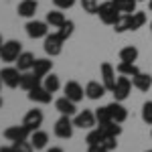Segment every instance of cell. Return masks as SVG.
<instances>
[{
	"mask_svg": "<svg viewBox=\"0 0 152 152\" xmlns=\"http://www.w3.org/2000/svg\"><path fill=\"white\" fill-rule=\"evenodd\" d=\"M23 53V45H20V41H4V45L0 49V59L4 61V63H16V59L18 55Z\"/></svg>",
	"mask_w": 152,
	"mask_h": 152,
	"instance_id": "obj_1",
	"label": "cell"
},
{
	"mask_svg": "<svg viewBox=\"0 0 152 152\" xmlns=\"http://www.w3.org/2000/svg\"><path fill=\"white\" fill-rule=\"evenodd\" d=\"M120 14H122V12L112 4V0H110V2H104V4H99V8H97V16H99V20H102L104 24H110V26L116 24V20L120 18Z\"/></svg>",
	"mask_w": 152,
	"mask_h": 152,
	"instance_id": "obj_2",
	"label": "cell"
},
{
	"mask_svg": "<svg viewBox=\"0 0 152 152\" xmlns=\"http://www.w3.org/2000/svg\"><path fill=\"white\" fill-rule=\"evenodd\" d=\"M132 87H134V85H132V79L126 77V75H120L118 81H116V85H114V89H112L114 99H116V102H124V99H128Z\"/></svg>",
	"mask_w": 152,
	"mask_h": 152,
	"instance_id": "obj_3",
	"label": "cell"
},
{
	"mask_svg": "<svg viewBox=\"0 0 152 152\" xmlns=\"http://www.w3.org/2000/svg\"><path fill=\"white\" fill-rule=\"evenodd\" d=\"M63 39L59 37V33H49L45 37V43H43V49H45V53H47L49 57H57L63 53Z\"/></svg>",
	"mask_w": 152,
	"mask_h": 152,
	"instance_id": "obj_4",
	"label": "cell"
},
{
	"mask_svg": "<svg viewBox=\"0 0 152 152\" xmlns=\"http://www.w3.org/2000/svg\"><path fill=\"white\" fill-rule=\"evenodd\" d=\"M73 128H75V124H73V120L71 116H61L55 122V136L61 138V140H69L71 136H73Z\"/></svg>",
	"mask_w": 152,
	"mask_h": 152,
	"instance_id": "obj_5",
	"label": "cell"
},
{
	"mask_svg": "<svg viewBox=\"0 0 152 152\" xmlns=\"http://www.w3.org/2000/svg\"><path fill=\"white\" fill-rule=\"evenodd\" d=\"M24 31H26V35L31 37V39H45L49 35V24H47V20H35V18H31L28 23L24 24Z\"/></svg>",
	"mask_w": 152,
	"mask_h": 152,
	"instance_id": "obj_6",
	"label": "cell"
},
{
	"mask_svg": "<svg viewBox=\"0 0 152 152\" xmlns=\"http://www.w3.org/2000/svg\"><path fill=\"white\" fill-rule=\"evenodd\" d=\"M0 77H2V83L6 85V87H20V77H23V71L18 69V67H4V69L0 71Z\"/></svg>",
	"mask_w": 152,
	"mask_h": 152,
	"instance_id": "obj_7",
	"label": "cell"
},
{
	"mask_svg": "<svg viewBox=\"0 0 152 152\" xmlns=\"http://www.w3.org/2000/svg\"><path fill=\"white\" fill-rule=\"evenodd\" d=\"M73 124H75V128L91 130L95 124H97V120H95V112H91V110H83V112H77V114L73 116Z\"/></svg>",
	"mask_w": 152,
	"mask_h": 152,
	"instance_id": "obj_8",
	"label": "cell"
},
{
	"mask_svg": "<svg viewBox=\"0 0 152 152\" xmlns=\"http://www.w3.org/2000/svg\"><path fill=\"white\" fill-rule=\"evenodd\" d=\"M4 138L10 142H23V140H28L31 138V130L26 128L24 124L20 126H10V128L4 130Z\"/></svg>",
	"mask_w": 152,
	"mask_h": 152,
	"instance_id": "obj_9",
	"label": "cell"
},
{
	"mask_svg": "<svg viewBox=\"0 0 152 152\" xmlns=\"http://www.w3.org/2000/svg\"><path fill=\"white\" fill-rule=\"evenodd\" d=\"M43 120H45V116H43V112H41V110H28V112L24 114L23 124L31 130V132H35V130H41Z\"/></svg>",
	"mask_w": 152,
	"mask_h": 152,
	"instance_id": "obj_10",
	"label": "cell"
},
{
	"mask_svg": "<svg viewBox=\"0 0 152 152\" xmlns=\"http://www.w3.org/2000/svg\"><path fill=\"white\" fill-rule=\"evenodd\" d=\"M99 71H102V83L105 85V89L107 91H112L114 89V85H116V69H114V65L112 63H102V67H99Z\"/></svg>",
	"mask_w": 152,
	"mask_h": 152,
	"instance_id": "obj_11",
	"label": "cell"
},
{
	"mask_svg": "<svg viewBox=\"0 0 152 152\" xmlns=\"http://www.w3.org/2000/svg\"><path fill=\"white\" fill-rule=\"evenodd\" d=\"M28 99H31V102H35V104H51L53 94L49 91L45 85H37L35 89H31V91H28Z\"/></svg>",
	"mask_w": 152,
	"mask_h": 152,
	"instance_id": "obj_12",
	"label": "cell"
},
{
	"mask_svg": "<svg viewBox=\"0 0 152 152\" xmlns=\"http://www.w3.org/2000/svg\"><path fill=\"white\" fill-rule=\"evenodd\" d=\"M63 91H65V97H69L71 102H75V104L81 102L83 95H85V89H83L77 81H67L65 87H63Z\"/></svg>",
	"mask_w": 152,
	"mask_h": 152,
	"instance_id": "obj_13",
	"label": "cell"
},
{
	"mask_svg": "<svg viewBox=\"0 0 152 152\" xmlns=\"http://www.w3.org/2000/svg\"><path fill=\"white\" fill-rule=\"evenodd\" d=\"M105 85L99 81H87V85H85V97H89V99H102L105 95Z\"/></svg>",
	"mask_w": 152,
	"mask_h": 152,
	"instance_id": "obj_14",
	"label": "cell"
},
{
	"mask_svg": "<svg viewBox=\"0 0 152 152\" xmlns=\"http://www.w3.org/2000/svg\"><path fill=\"white\" fill-rule=\"evenodd\" d=\"M55 107H57V112L61 114V116H75L77 114V105H75V102H71L69 97H59L57 102H55Z\"/></svg>",
	"mask_w": 152,
	"mask_h": 152,
	"instance_id": "obj_15",
	"label": "cell"
},
{
	"mask_svg": "<svg viewBox=\"0 0 152 152\" xmlns=\"http://www.w3.org/2000/svg\"><path fill=\"white\" fill-rule=\"evenodd\" d=\"M107 110H110V114H112V120L114 122H120V124H124L126 120H128V110L122 105V102H112V104H107Z\"/></svg>",
	"mask_w": 152,
	"mask_h": 152,
	"instance_id": "obj_16",
	"label": "cell"
},
{
	"mask_svg": "<svg viewBox=\"0 0 152 152\" xmlns=\"http://www.w3.org/2000/svg\"><path fill=\"white\" fill-rule=\"evenodd\" d=\"M37 8H39V2L37 0H23L20 4H18V8H16V12H18V16H23V18H35L37 14Z\"/></svg>",
	"mask_w": 152,
	"mask_h": 152,
	"instance_id": "obj_17",
	"label": "cell"
},
{
	"mask_svg": "<svg viewBox=\"0 0 152 152\" xmlns=\"http://www.w3.org/2000/svg\"><path fill=\"white\" fill-rule=\"evenodd\" d=\"M51 69H53V61L51 59H37L35 65H33V73L37 77H41V79H45L51 73Z\"/></svg>",
	"mask_w": 152,
	"mask_h": 152,
	"instance_id": "obj_18",
	"label": "cell"
},
{
	"mask_svg": "<svg viewBox=\"0 0 152 152\" xmlns=\"http://www.w3.org/2000/svg\"><path fill=\"white\" fill-rule=\"evenodd\" d=\"M41 77H37L33 71H23V77H20V87H23L24 91H31V89H35L37 85H41Z\"/></svg>",
	"mask_w": 152,
	"mask_h": 152,
	"instance_id": "obj_19",
	"label": "cell"
},
{
	"mask_svg": "<svg viewBox=\"0 0 152 152\" xmlns=\"http://www.w3.org/2000/svg\"><path fill=\"white\" fill-rule=\"evenodd\" d=\"M132 85L138 89V91H148L152 87V77L148 75V73H138V75H134L132 77Z\"/></svg>",
	"mask_w": 152,
	"mask_h": 152,
	"instance_id": "obj_20",
	"label": "cell"
},
{
	"mask_svg": "<svg viewBox=\"0 0 152 152\" xmlns=\"http://www.w3.org/2000/svg\"><path fill=\"white\" fill-rule=\"evenodd\" d=\"M31 144L35 146V150H43V148H47V142H49V134L47 132H43V130H35V132H31Z\"/></svg>",
	"mask_w": 152,
	"mask_h": 152,
	"instance_id": "obj_21",
	"label": "cell"
},
{
	"mask_svg": "<svg viewBox=\"0 0 152 152\" xmlns=\"http://www.w3.org/2000/svg\"><path fill=\"white\" fill-rule=\"evenodd\" d=\"M35 55L33 53H28V51H23L20 55H18V59H16V67L20 71H31L33 69V65H35Z\"/></svg>",
	"mask_w": 152,
	"mask_h": 152,
	"instance_id": "obj_22",
	"label": "cell"
},
{
	"mask_svg": "<svg viewBox=\"0 0 152 152\" xmlns=\"http://www.w3.org/2000/svg\"><path fill=\"white\" fill-rule=\"evenodd\" d=\"M45 20H47L49 26L59 28V26H63V24H65V20H67V18H65V14L59 10V8H55V10H49L47 12V18H45Z\"/></svg>",
	"mask_w": 152,
	"mask_h": 152,
	"instance_id": "obj_23",
	"label": "cell"
},
{
	"mask_svg": "<svg viewBox=\"0 0 152 152\" xmlns=\"http://www.w3.org/2000/svg\"><path fill=\"white\" fill-rule=\"evenodd\" d=\"M116 71L120 75H126V77H134V75H138L140 69H138V65L136 63H130V61H120L118 63Z\"/></svg>",
	"mask_w": 152,
	"mask_h": 152,
	"instance_id": "obj_24",
	"label": "cell"
},
{
	"mask_svg": "<svg viewBox=\"0 0 152 152\" xmlns=\"http://www.w3.org/2000/svg\"><path fill=\"white\" fill-rule=\"evenodd\" d=\"M105 140V134L102 128H91L89 130V134L85 136V142H87V146H95V144H104Z\"/></svg>",
	"mask_w": 152,
	"mask_h": 152,
	"instance_id": "obj_25",
	"label": "cell"
},
{
	"mask_svg": "<svg viewBox=\"0 0 152 152\" xmlns=\"http://www.w3.org/2000/svg\"><path fill=\"white\" fill-rule=\"evenodd\" d=\"M136 2H138V0H112V4H114L122 14H132V12H136Z\"/></svg>",
	"mask_w": 152,
	"mask_h": 152,
	"instance_id": "obj_26",
	"label": "cell"
},
{
	"mask_svg": "<svg viewBox=\"0 0 152 152\" xmlns=\"http://www.w3.org/2000/svg\"><path fill=\"white\" fill-rule=\"evenodd\" d=\"M144 24H146V14H144V12L136 10V12L130 14V31H138Z\"/></svg>",
	"mask_w": 152,
	"mask_h": 152,
	"instance_id": "obj_27",
	"label": "cell"
},
{
	"mask_svg": "<svg viewBox=\"0 0 152 152\" xmlns=\"http://www.w3.org/2000/svg\"><path fill=\"white\" fill-rule=\"evenodd\" d=\"M138 49L136 47H124L120 51V61H130V63H136V59H138Z\"/></svg>",
	"mask_w": 152,
	"mask_h": 152,
	"instance_id": "obj_28",
	"label": "cell"
},
{
	"mask_svg": "<svg viewBox=\"0 0 152 152\" xmlns=\"http://www.w3.org/2000/svg\"><path fill=\"white\" fill-rule=\"evenodd\" d=\"M43 85L47 87L51 94H55V91H59V87H61V81H59V77L55 73H49L47 77L43 79Z\"/></svg>",
	"mask_w": 152,
	"mask_h": 152,
	"instance_id": "obj_29",
	"label": "cell"
},
{
	"mask_svg": "<svg viewBox=\"0 0 152 152\" xmlns=\"http://www.w3.org/2000/svg\"><path fill=\"white\" fill-rule=\"evenodd\" d=\"M99 128L104 130L105 136H120L122 134V126H120V122H107V124H104V126H99Z\"/></svg>",
	"mask_w": 152,
	"mask_h": 152,
	"instance_id": "obj_30",
	"label": "cell"
},
{
	"mask_svg": "<svg viewBox=\"0 0 152 152\" xmlns=\"http://www.w3.org/2000/svg\"><path fill=\"white\" fill-rule=\"evenodd\" d=\"M95 120H97V124H99V126H104V124H107V122H112V114H110L107 105L95 110Z\"/></svg>",
	"mask_w": 152,
	"mask_h": 152,
	"instance_id": "obj_31",
	"label": "cell"
},
{
	"mask_svg": "<svg viewBox=\"0 0 152 152\" xmlns=\"http://www.w3.org/2000/svg\"><path fill=\"white\" fill-rule=\"evenodd\" d=\"M114 31L116 33H126V31H130V14H120V18L114 24Z\"/></svg>",
	"mask_w": 152,
	"mask_h": 152,
	"instance_id": "obj_32",
	"label": "cell"
},
{
	"mask_svg": "<svg viewBox=\"0 0 152 152\" xmlns=\"http://www.w3.org/2000/svg\"><path fill=\"white\" fill-rule=\"evenodd\" d=\"M73 31H75V23L73 20H65V24L63 26H59V37L63 39V41H67V39H71V35H73Z\"/></svg>",
	"mask_w": 152,
	"mask_h": 152,
	"instance_id": "obj_33",
	"label": "cell"
},
{
	"mask_svg": "<svg viewBox=\"0 0 152 152\" xmlns=\"http://www.w3.org/2000/svg\"><path fill=\"white\" fill-rule=\"evenodd\" d=\"M79 4L87 14H97V8H99L97 0H79Z\"/></svg>",
	"mask_w": 152,
	"mask_h": 152,
	"instance_id": "obj_34",
	"label": "cell"
},
{
	"mask_svg": "<svg viewBox=\"0 0 152 152\" xmlns=\"http://www.w3.org/2000/svg\"><path fill=\"white\" fill-rule=\"evenodd\" d=\"M12 148H14V152H33V150H35V146L31 144V140L12 142Z\"/></svg>",
	"mask_w": 152,
	"mask_h": 152,
	"instance_id": "obj_35",
	"label": "cell"
},
{
	"mask_svg": "<svg viewBox=\"0 0 152 152\" xmlns=\"http://www.w3.org/2000/svg\"><path fill=\"white\" fill-rule=\"evenodd\" d=\"M142 120L152 126V102H146V104L142 105Z\"/></svg>",
	"mask_w": 152,
	"mask_h": 152,
	"instance_id": "obj_36",
	"label": "cell"
},
{
	"mask_svg": "<svg viewBox=\"0 0 152 152\" xmlns=\"http://www.w3.org/2000/svg\"><path fill=\"white\" fill-rule=\"evenodd\" d=\"M53 2H55V6H57L59 10H67V8H73L75 6L77 0H53Z\"/></svg>",
	"mask_w": 152,
	"mask_h": 152,
	"instance_id": "obj_37",
	"label": "cell"
},
{
	"mask_svg": "<svg viewBox=\"0 0 152 152\" xmlns=\"http://www.w3.org/2000/svg\"><path fill=\"white\" fill-rule=\"evenodd\" d=\"M104 146L107 148V150H116L118 148V136H105Z\"/></svg>",
	"mask_w": 152,
	"mask_h": 152,
	"instance_id": "obj_38",
	"label": "cell"
},
{
	"mask_svg": "<svg viewBox=\"0 0 152 152\" xmlns=\"http://www.w3.org/2000/svg\"><path fill=\"white\" fill-rule=\"evenodd\" d=\"M87 152H110L104 144H95V146H87Z\"/></svg>",
	"mask_w": 152,
	"mask_h": 152,
	"instance_id": "obj_39",
	"label": "cell"
},
{
	"mask_svg": "<svg viewBox=\"0 0 152 152\" xmlns=\"http://www.w3.org/2000/svg\"><path fill=\"white\" fill-rule=\"evenodd\" d=\"M0 152H14L12 146H0Z\"/></svg>",
	"mask_w": 152,
	"mask_h": 152,
	"instance_id": "obj_40",
	"label": "cell"
},
{
	"mask_svg": "<svg viewBox=\"0 0 152 152\" xmlns=\"http://www.w3.org/2000/svg\"><path fill=\"white\" fill-rule=\"evenodd\" d=\"M47 152H63V148H61V146H51Z\"/></svg>",
	"mask_w": 152,
	"mask_h": 152,
	"instance_id": "obj_41",
	"label": "cell"
},
{
	"mask_svg": "<svg viewBox=\"0 0 152 152\" xmlns=\"http://www.w3.org/2000/svg\"><path fill=\"white\" fill-rule=\"evenodd\" d=\"M2 45H4V39H2V35H0V49H2Z\"/></svg>",
	"mask_w": 152,
	"mask_h": 152,
	"instance_id": "obj_42",
	"label": "cell"
},
{
	"mask_svg": "<svg viewBox=\"0 0 152 152\" xmlns=\"http://www.w3.org/2000/svg\"><path fill=\"white\" fill-rule=\"evenodd\" d=\"M148 8H150V12H152V0H148Z\"/></svg>",
	"mask_w": 152,
	"mask_h": 152,
	"instance_id": "obj_43",
	"label": "cell"
},
{
	"mask_svg": "<svg viewBox=\"0 0 152 152\" xmlns=\"http://www.w3.org/2000/svg\"><path fill=\"white\" fill-rule=\"evenodd\" d=\"M2 104H4V102H2V97H0V107H2Z\"/></svg>",
	"mask_w": 152,
	"mask_h": 152,
	"instance_id": "obj_44",
	"label": "cell"
},
{
	"mask_svg": "<svg viewBox=\"0 0 152 152\" xmlns=\"http://www.w3.org/2000/svg\"><path fill=\"white\" fill-rule=\"evenodd\" d=\"M0 87H2V77H0Z\"/></svg>",
	"mask_w": 152,
	"mask_h": 152,
	"instance_id": "obj_45",
	"label": "cell"
},
{
	"mask_svg": "<svg viewBox=\"0 0 152 152\" xmlns=\"http://www.w3.org/2000/svg\"><path fill=\"white\" fill-rule=\"evenodd\" d=\"M150 33H152V23H150Z\"/></svg>",
	"mask_w": 152,
	"mask_h": 152,
	"instance_id": "obj_46",
	"label": "cell"
},
{
	"mask_svg": "<svg viewBox=\"0 0 152 152\" xmlns=\"http://www.w3.org/2000/svg\"><path fill=\"white\" fill-rule=\"evenodd\" d=\"M144 152H152V150H144Z\"/></svg>",
	"mask_w": 152,
	"mask_h": 152,
	"instance_id": "obj_47",
	"label": "cell"
},
{
	"mask_svg": "<svg viewBox=\"0 0 152 152\" xmlns=\"http://www.w3.org/2000/svg\"><path fill=\"white\" fill-rule=\"evenodd\" d=\"M138 2H144V0H138Z\"/></svg>",
	"mask_w": 152,
	"mask_h": 152,
	"instance_id": "obj_48",
	"label": "cell"
},
{
	"mask_svg": "<svg viewBox=\"0 0 152 152\" xmlns=\"http://www.w3.org/2000/svg\"><path fill=\"white\" fill-rule=\"evenodd\" d=\"M150 134H152V130H150Z\"/></svg>",
	"mask_w": 152,
	"mask_h": 152,
	"instance_id": "obj_49",
	"label": "cell"
}]
</instances>
